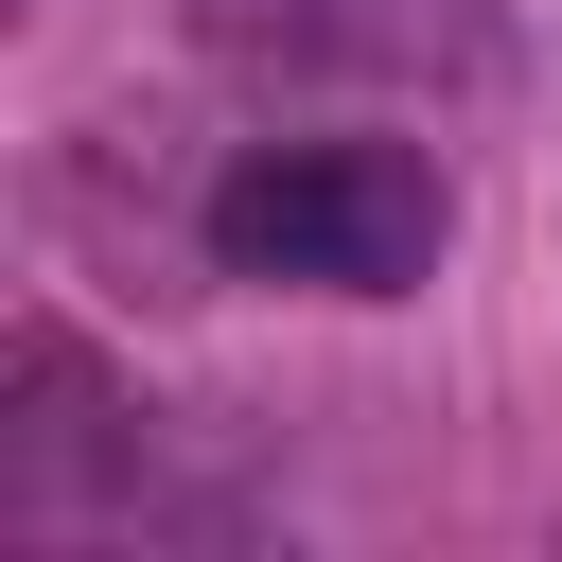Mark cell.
I'll use <instances>...</instances> for the list:
<instances>
[{
  "instance_id": "6da1fadb",
  "label": "cell",
  "mask_w": 562,
  "mask_h": 562,
  "mask_svg": "<svg viewBox=\"0 0 562 562\" xmlns=\"http://www.w3.org/2000/svg\"><path fill=\"white\" fill-rule=\"evenodd\" d=\"M439 228H457V193L404 140H246L211 176V263L299 281V299H404L439 263Z\"/></svg>"
},
{
  "instance_id": "7a4b0ae2",
  "label": "cell",
  "mask_w": 562,
  "mask_h": 562,
  "mask_svg": "<svg viewBox=\"0 0 562 562\" xmlns=\"http://www.w3.org/2000/svg\"><path fill=\"white\" fill-rule=\"evenodd\" d=\"M0 404H18V422H0V492H18V509H70L88 474H123V422H140V404H123L70 334H18Z\"/></svg>"
}]
</instances>
